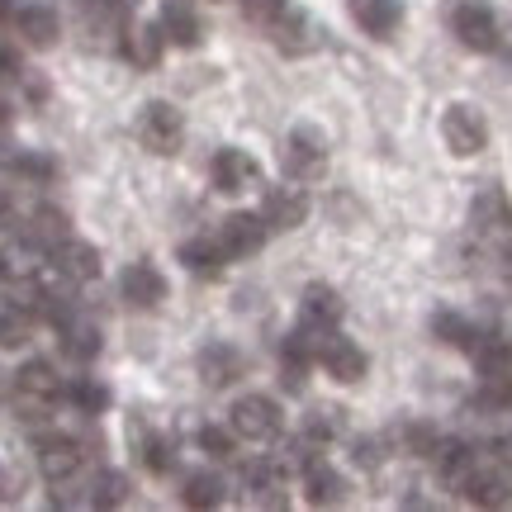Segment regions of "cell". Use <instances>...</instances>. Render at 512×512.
I'll use <instances>...</instances> for the list:
<instances>
[{
	"label": "cell",
	"mask_w": 512,
	"mask_h": 512,
	"mask_svg": "<svg viewBox=\"0 0 512 512\" xmlns=\"http://www.w3.org/2000/svg\"><path fill=\"white\" fill-rule=\"evenodd\" d=\"M62 394H67V384H62V375L48 361H29V366H19L10 375V399H15L19 418L34 422V427H43V422L53 418Z\"/></svg>",
	"instance_id": "1"
},
{
	"label": "cell",
	"mask_w": 512,
	"mask_h": 512,
	"mask_svg": "<svg viewBox=\"0 0 512 512\" xmlns=\"http://www.w3.org/2000/svg\"><path fill=\"white\" fill-rule=\"evenodd\" d=\"M280 166H285V176L290 181H318L323 171H328V138L318 133V128H294L285 147H280Z\"/></svg>",
	"instance_id": "2"
},
{
	"label": "cell",
	"mask_w": 512,
	"mask_h": 512,
	"mask_svg": "<svg viewBox=\"0 0 512 512\" xmlns=\"http://www.w3.org/2000/svg\"><path fill=\"white\" fill-rule=\"evenodd\" d=\"M460 494L470 498L475 508H508L512 503V465L498 456H479L470 479L460 484Z\"/></svg>",
	"instance_id": "3"
},
{
	"label": "cell",
	"mask_w": 512,
	"mask_h": 512,
	"mask_svg": "<svg viewBox=\"0 0 512 512\" xmlns=\"http://www.w3.org/2000/svg\"><path fill=\"white\" fill-rule=\"evenodd\" d=\"M228 427H233L242 441H275L280 427H285V418H280V403L275 399H266V394H242V399L233 403V413H228Z\"/></svg>",
	"instance_id": "4"
},
{
	"label": "cell",
	"mask_w": 512,
	"mask_h": 512,
	"mask_svg": "<svg viewBox=\"0 0 512 512\" xmlns=\"http://www.w3.org/2000/svg\"><path fill=\"white\" fill-rule=\"evenodd\" d=\"M86 456L91 451H81L76 437H43L38 441V475L48 484H76L86 470Z\"/></svg>",
	"instance_id": "5"
},
{
	"label": "cell",
	"mask_w": 512,
	"mask_h": 512,
	"mask_svg": "<svg viewBox=\"0 0 512 512\" xmlns=\"http://www.w3.org/2000/svg\"><path fill=\"white\" fill-rule=\"evenodd\" d=\"M451 29H456V38L465 48H475V53H494L498 48V19L484 0H456Z\"/></svg>",
	"instance_id": "6"
},
{
	"label": "cell",
	"mask_w": 512,
	"mask_h": 512,
	"mask_svg": "<svg viewBox=\"0 0 512 512\" xmlns=\"http://www.w3.org/2000/svg\"><path fill=\"white\" fill-rule=\"evenodd\" d=\"M209 176H214V190H219V195H242V190H256V185H261V166H256V157L242 152V147H219L214 162H209Z\"/></svg>",
	"instance_id": "7"
},
{
	"label": "cell",
	"mask_w": 512,
	"mask_h": 512,
	"mask_svg": "<svg viewBox=\"0 0 512 512\" xmlns=\"http://www.w3.org/2000/svg\"><path fill=\"white\" fill-rule=\"evenodd\" d=\"M138 138H143V147H152V152L171 157V152L181 147V138H185L181 110H171L166 100H152V105H143V114H138Z\"/></svg>",
	"instance_id": "8"
},
{
	"label": "cell",
	"mask_w": 512,
	"mask_h": 512,
	"mask_svg": "<svg viewBox=\"0 0 512 512\" xmlns=\"http://www.w3.org/2000/svg\"><path fill=\"white\" fill-rule=\"evenodd\" d=\"M261 219H266L271 233H290V228H299V223L309 219V195H304V185L299 181L271 185L266 200H261Z\"/></svg>",
	"instance_id": "9"
},
{
	"label": "cell",
	"mask_w": 512,
	"mask_h": 512,
	"mask_svg": "<svg viewBox=\"0 0 512 512\" xmlns=\"http://www.w3.org/2000/svg\"><path fill=\"white\" fill-rule=\"evenodd\" d=\"M266 219L261 214H228V219L219 223V247H223V256L228 261H247V256H256L261 247H266Z\"/></svg>",
	"instance_id": "10"
},
{
	"label": "cell",
	"mask_w": 512,
	"mask_h": 512,
	"mask_svg": "<svg viewBox=\"0 0 512 512\" xmlns=\"http://www.w3.org/2000/svg\"><path fill=\"white\" fill-rule=\"evenodd\" d=\"M166 43H171L166 29L162 24H147V19L143 24H133V19H128L124 29H119V53H124L128 67H138V72H152V67L162 62Z\"/></svg>",
	"instance_id": "11"
},
{
	"label": "cell",
	"mask_w": 512,
	"mask_h": 512,
	"mask_svg": "<svg viewBox=\"0 0 512 512\" xmlns=\"http://www.w3.org/2000/svg\"><path fill=\"white\" fill-rule=\"evenodd\" d=\"M57 342H62V356H72V361H95L100 347H105V332L95 323V313H86L76 304V309L57 323Z\"/></svg>",
	"instance_id": "12"
},
{
	"label": "cell",
	"mask_w": 512,
	"mask_h": 512,
	"mask_svg": "<svg viewBox=\"0 0 512 512\" xmlns=\"http://www.w3.org/2000/svg\"><path fill=\"white\" fill-rule=\"evenodd\" d=\"M441 138H446V147H451L456 157H475L479 147L489 143V124H484L479 110H470V105H451L446 119H441Z\"/></svg>",
	"instance_id": "13"
},
{
	"label": "cell",
	"mask_w": 512,
	"mask_h": 512,
	"mask_svg": "<svg viewBox=\"0 0 512 512\" xmlns=\"http://www.w3.org/2000/svg\"><path fill=\"white\" fill-rule=\"evenodd\" d=\"M48 266H53L62 280H72V285H91L95 275H100V252L81 238H62L53 252H48Z\"/></svg>",
	"instance_id": "14"
},
{
	"label": "cell",
	"mask_w": 512,
	"mask_h": 512,
	"mask_svg": "<svg viewBox=\"0 0 512 512\" xmlns=\"http://www.w3.org/2000/svg\"><path fill=\"white\" fill-rule=\"evenodd\" d=\"M318 366L328 370L332 380L356 384V380H361V375H366V351L356 347L351 337H342V332L332 328L328 337H323V351H318Z\"/></svg>",
	"instance_id": "15"
},
{
	"label": "cell",
	"mask_w": 512,
	"mask_h": 512,
	"mask_svg": "<svg viewBox=\"0 0 512 512\" xmlns=\"http://www.w3.org/2000/svg\"><path fill=\"white\" fill-rule=\"evenodd\" d=\"M119 294H124L133 309H157L166 299V275L152 266V261H133L124 275H119Z\"/></svg>",
	"instance_id": "16"
},
{
	"label": "cell",
	"mask_w": 512,
	"mask_h": 512,
	"mask_svg": "<svg viewBox=\"0 0 512 512\" xmlns=\"http://www.w3.org/2000/svg\"><path fill=\"white\" fill-rule=\"evenodd\" d=\"M43 266H48V247L34 242L29 233H19V238H10L0 247V271H5V280H34V275H43Z\"/></svg>",
	"instance_id": "17"
},
{
	"label": "cell",
	"mask_w": 512,
	"mask_h": 512,
	"mask_svg": "<svg viewBox=\"0 0 512 512\" xmlns=\"http://www.w3.org/2000/svg\"><path fill=\"white\" fill-rule=\"evenodd\" d=\"M15 29H19V38H24L29 48H53L57 34H62V24H57V10H53V5H43V0H29V5H19V10H15Z\"/></svg>",
	"instance_id": "18"
},
{
	"label": "cell",
	"mask_w": 512,
	"mask_h": 512,
	"mask_svg": "<svg viewBox=\"0 0 512 512\" xmlns=\"http://www.w3.org/2000/svg\"><path fill=\"white\" fill-rule=\"evenodd\" d=\"M470 223H475L479 233H512V200L498 190V185H484L475 195Z\"/></svg>",
	"instance_id": "19"
},
{
	"label": "cell",
	"mask_w": 512,
	"mask_h": 512,
	"mask_svg": "<svg viewBox=\"0 0 512 512\" xmlns=\"http://www.w3.org/2000/svg\"><path fill=\"white\" fill-rule=\"evenodd\" d=\"M432 460H437V475L451 484V489H460L465 479H470V470H475V460L479 451H470V441H456V437H446L432 446Z\"/></svg>",
	"instance_id": "20"
},
{
	"label": "cell",
	"mask_w": 512,
	"mask_h": 512,
	"mask_svg": "<svg viewBox=\"0 0 512 512\" xmlns=\"http://www.w3.org/2000/svg\"><path fill=\"white\" fill-rule=\"evenodd\" d=\"M242 375V351L228 347V342H209L200 351V380L209 389H223V384H233Z\"/></svg>",
	"instance_id": "21"
},
{
	"label": "cell",
	"mask_w": 512,
	"mask_h": 512,
	"mask_svg": "<svg viewBox=\"0 0 512 512\" xmlns=\"http://www.w3.org/2000/svg\"><path fill=\"white\" fill-rule=\"evenodd\" d=\"M347 5H351V19L375 38L394 34L403 24V0H347Z\"/></svg>",
	"instance_id": "22"
},
{
	"label": "cell",
	"mask_w": 512,
	"mask_h": 512,
	"mask_svg": "<svg viewBox=\"0 0 512 512\" xmlns=\"http://www.w3.org/2000/svg\"><path fill=\"white\" fill-rule=\"evenodd\" d=\"M181 503L185 508H200V512L223 508V503H228V479H223L219 470H195V475H185Z\"/></svg>",
	"instance_id": "23"
},
{
	"label": "cell",
	"mask_w": 512,
	"mask_h": 512,
	"mask_svg": "<svg viewBox=\"0 0 512 512\" xmlns=\"http://www.w3.org/2000/svg\"><path fill=\"white\" fill-rule=\"evenodd\" d=\"M299 479H304V498H309L313 508H328V503H342V498H347V479L337 475L328 460H313Z\"/></svg>",
	"instance_id": "24"
},
{
	"label": "cell",
	"mask_w": 512,
	"mask_h": 512,
	"mask_svg": "<svg viewBox=\"0 0 512 512\" xmlns=\"http://www.w3.org/2000/svg\"><path fill=\"white\" fill-rule=\"evenodd\" d=\"M19 233H29L34 242H43V247L53 252L62 238H72V219H67L62 209H53V204H38V209L24 214V228H19Z\"/></svg>",
	"instance_id": "25"
},
{
	"label": "cell",
	"mask_w": 512,
	"mask_h": 512,
	"mask_svg": "<svg viewBox=\"0 0 512 512\" xmlns=\"http://www.w3.org/2000/svg\"><path fill=\"white\" fill-rule=\"evenodd\" d=\"M342 318V294L332 285H309L304 299H299V323H313V328H337Z\"/></svg>",
	"instance_id": "26"
},
{
	"label": "cell",
	"mask_w": 512,
	"mask_h": 512,
	"mask_svg": "<svg viewBox=\"0 0 512 512\" xmlns=\"http://www.w3.org/2000/svg\"><path fill=\"white\" fill-rule=\"evenodd\" d=\"M162 29L171 43H181V48H195L204 38V24L200 15H195V5L190 0H166V10H162Z\"/></svg>",
	"instance_id": "27"
},
{
	"label": "cell",
	"mask_w": 512,
	"mask_h": 512,
	"mask_svg": "<svg viewBox=\"0 0 512 512\" xmlns=\"http://www.w3.org/2000/svg\"><path fill=\"white\" fill-rule=\"evenodd\" d=\"M110 384L100 380V375H76L72 384H67V403H72L81 418H100L105 408H110Z\"/></svg>",
	"instance_id": "28"
},
{
	"label": "cell",
	"mask_w": 512,
	"mask_h": 512,
	"mask_svg": "<svg viewBox=\"0 0 512 512\" xmlns=\"http://www.w3.org/2000/svg\"><path fill=\"white\" fill-rule=\"evenodd\" d=\"M271 456H275V465H280L285 475H304L313 460H323V441H313L309 432H299V437H285V441H280Z\"/></svg>",
	"instance_id": "29"
},
{
	"label": "cell",
	"mask_w": 512,
	"mask_h": 512,
	"mask_svg": "<svg viewBox=\"0 0 512 512\" xmlns=\"http://www.w3.org/2000/svg\"><path fill=\"white\" fill-rule=\"evenodd\" d=\"M228 261L219 247V238L209 233V238H190L181 242V266L185 271H195V275H219V266Z\"/></svg>",
	"instance_id": "30"
},
{
	"label": "cell",
	"mask_w": 512,
	"mask_h": 512,
	"mask_svg": "<svg viewBox=\"0 0 512 512\" xmlns=\"http://www.w3.org/2000/svg\"><path fill=\"white\" fill-rule=\"evenodd\" d=\"M138 465L152 470V475L176 470V441L162 437V432H143V437H138Z\"/></svg>",
	"instance_id": "31"
},
{
	"label": "cell",
	"mask_w": 512,
	"mask_h": 512,
	"mask_svg": "<svg viewBox=\"0 0 512 512\" xmlns=\"http://www.w3.org/2000/svg\"><path fill=\"white\" fill-rule=\"evenodd\" d=\"M34 313L29 309H19V304H0V347L5 351H15V347H24L29 337H34Z\"/></svg>",
	"instance_id": "32"
},
{
	"label": "cell",
	"mask_w": 512,
	"mask_h": 512,
	"mask_svg": "<svg viewBox=\"0 0 512 512\" xmlns=\"http://www.w3.org/2000/svg\"><path fill=\"white\" fill-rule=\"evenodd\" d=\"M128 503V475L124 470H100L91 479V508H124Z\"/></svg>",
	"instance_id": "33"
},
{
	"label": "cell",
	"mask_w": 512,
	"mask_h": 512,
	"mask_svg": "<svg viewBox=\"0 0 512 512\" xmlns=\"http://www.w3.org/2000/svg\"><path fill=\"white\" fill-rule=\"evenodd\" d=\"M304 34H313V24L299 15V10H294V15L285 10V15L271 24V38L280 43V48H285V53H304V48L313 43V38H304Z\"/></svg>",
	"instance_id": "34"
},
{
	"label": "cell",
	"mask_w": 512,
	"mask_h": 512,
	"mask_svg": "<svg viewBox=\"0 0 512 512\" xmlns=\"http://www.w3.org/2000/svg\"><path fill=\"white\" fill-rule=\"evenodd\" d=\"M432 328L441 332V342H451V347H460V351H470L479 342V332H484V328H475L470 318H460V313H437Z\"/></svg>",
	"instance_id": "35"
},
{
	"label": "cell",
	"mask_w": 512,
	"mask_h": 512,
	"mask_svg": "<svg viewBox=\"0 0 512 512\" xmlns=\"http://www.w3.org/2000/svg\"><path fill=\"white\" fill-rule=\"evenodd\" d=\"M195 441H200L204 456L223 460V456H233V441H238V432H233V427H219V422H204L200 432H195Z\"/></svg>",
	"instance_id": "36"
},
{
	"label": "cell",
	"mask_w": 512,
	"mask_h": 512,
	"mask_svg": "<svg viewBox=\"0 0 512 512\" xmlns=\"http://www.w3.org/2000/svg\"><path fill=\"white\" fill-rule=\"evenodd\" d=\"M304 432H309L313 441H323V446H328V441L342 432V413H337V408H313L309 418H304Z\"/></svg>",
	"instance_id": "37"
},
{
	"label": "cell",
	"mask_w": 512,
	"mask_h": 512,
	"mask_svg": "<svg viewBox=\"0 0 512 512\" xmlns=\"http://www.w3.org/2000/svg\"><path fill=\"white\" fill-rule=\"evenodd\" d=\"M242 10H247V19H252V24L271 29V24H275L280 15H285L290 5H285V0H242Z\"/></svg>",
	"instance_id": "38"
},
{
	"label": "cell",
	"mask_w": 512,
	"mask_h": 512,
	"mask_svg": "<svg viewBox=\"0 0 512 512\" xmlns=\"http://www.w3.org/2000/svg\"><path fill=\"white\" fill-rule=\"evenodd\" d=\"M380 446H384V441H375V437L356 441V465H375V460H380Z\"/></svg>",
	"instance_id": "39"
},
{
	"label": "cell",
	"mask_w": 512,
	"mask_h": 512,
	"mask_svg": "<svg viewBox=\"0 0 512 512\" xmlns=\"http://www.w3.org/2000/svg\"><path fill=\"white\" fill-rule=\"evenodd\" d=\"M24 67H19V57L10 53V48H0V76H19Z\"/></svg>",
	"instance_id": "40"
},
{
	"label": "cell",
	"mask_w": 512,
	"mask_h": 512,
	"mask_svg": "<svg viewBox=\"0 0 512 512\" xmlns=\"http://www.w3.org/2000/svg\"><path fill=\"white\" fill-rule=\"evenodd\" d=\"M494 456H498V460H508V465H512V432H508V437H498Z\"/></svg>",
	"instance_id": "41"
},
{
	"label": "cell",
	"mask_w": 512,
	"mask_h": 512,
	"mask_svg": "<svg viewBox=\"0 0 512 512\" xmlns=\"http://www.w3.org/2000/svg\"><path fill=\"white\" fill-rule=\"evenodd\" d=\"M10 494H15V475L0 465V498H10Z\"/></svg>",
	"instance_id": "42"
},
{
	"label": "cell",
	"mask_w": 512,
	"mask_h": 512,
	"mask_svg": "<svg viewBox=\"0 0 512 512\" xmlns=\"http://www.w3.org/2000/svg\"><path fill=\"white\" fill-rule=\"evenodd\" d=\"M15 10H19V0H0V24H10V19H15Z\"/></svg>",
	"instance_id": "43"
},
{
	"label": "cell",
	"mask_w": 512,
	"mask_h": 512,
	"mask_svg": "<svg viewBox=\"0 0 512 512\" xmlns=\"http://www.w3.org/2000/svg\"><path fill=\"white\" fill-rule=\"evenodd\" d=\"M10 219H15V214H10V204L0 200V228H10Z\"/></svg>",
	"instance_id": "44"
},
{
	"label": "cell",
	"mask_w": 512,
	"mask_h": 512,
	"mask_svg": "<svg viewBox=\"0 0 512 512\" xmlns=\"http://www.w3.org/2000/svg\"><path fill=\"white\" fill-rule=\"evenodd\" d=\"M5 128H10V105L0 100V133H5Z\"/></svg>",
	"instance_id": "45"
},
{
	"label": "cell",
	"mask_w": 512,
	"mask_h": 512,
	"mask_svg": "<svg viewBox=\"0 0 512 512\" xmlns=\"http://www.w3.org/2000/svg\"><path fill=\"white\" fill-rule=\"evenodd\" d=\"M10 399V380H5V375H0V403Z\"/></svg>",
	"instance_id": "46"
},
{
	"label": "cell",
	"mask_w": 512,
	"mask_h": 512,
	"mask_svg": "<svg viewBox=\"0 0 512 512\" xmlns=\"http://www.w3.org/2000/svg\"><path fill=\"white\" fill-rule=\"evenodd\" d=\"M503 271H508V275H512V252H503Z\"/></svg>",
	"instance_id": "47"
}]
</instances>
